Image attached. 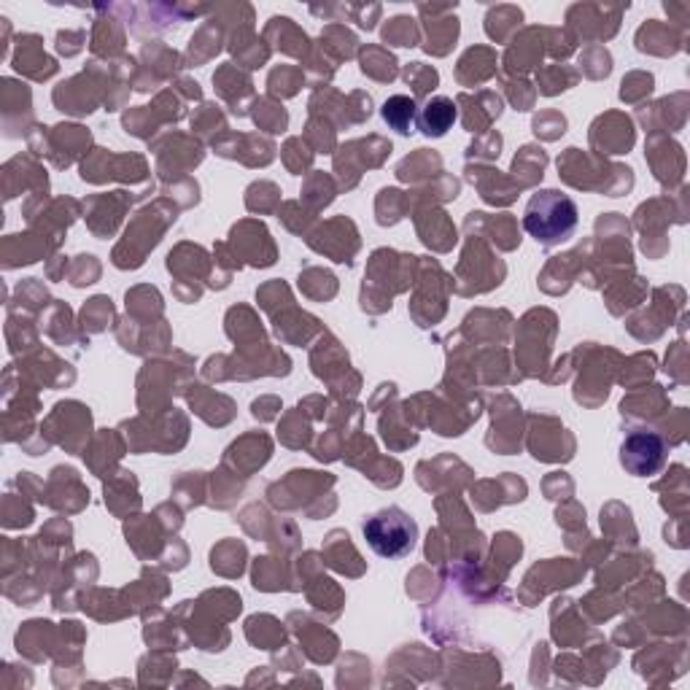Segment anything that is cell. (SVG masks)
<instances>
[{"label": "cell", "instance_id": "6da1fadb", "mask_svg": "<svg viewBox=\"0 0 690 690\" xmlns=\"http://www.w3.org/2000/svg\"><path fill=\"white\" fill-rule=\"evenodd\" d=\"M524 227L542 246H559L577 227V206L559 189H542L529 200Z\"/></svg>", "mask_w": 690, "mask_h": 690}, {"label": "cell", "instance_id": "7a4b0ae2", "mask_svg": "<svg viewBox=\"0 0 690 690\" xmlns=\"http://www.w3.org/2000/svg\"><path fill=\"white\" fill-rule=\"evenodd\" d=\"M364 539L384 559H402L416 548L419 526L405 510L386 507L364 521Z\"/></svg>", "mask_w": 690, "mask_h": 690}, {"label": "cell", "instance_id": "3957f363", "mask_svg": "<svg viewBox=\"0 0 690 690\" xmlns=\"http://www.w3.org/2000/svg\"><path fill=\"white\" fill-rule=\"evenodd\" d=\"M620 461L634 475H653L664 464V445L655 434L634 432L620 448Z\"/></svg>", "mask_w": 690, "mask_h": 690}, {"label": "cell", "instance_id": "277c9868", "mask_svg": "<svg viewBox=\"0 0 690 690\" xmlns=\"http://www.w3.org/2000/svg\"><path fill=\"white\" fill-rule=\"evenodd\" d=\"M454 119H456V106H454V103H451L448 97H434V101H429L426 106L421 108L416 127H419L423 136L440 138V136H445V132L451 130Z\"/></svg>", "mask_w": 690, "mask_h": 690}, {"label": "cell", "instance_id": "5b68a950", "mask_svg": "<svg viewBox=\"0 0 690 690\" xmlns=\"http://www.w3.org/2000/svg\"><path fill=\"white\" fill-rule=\"evenodd\" d=\"M384 121L391 130L402 132V136H410L416 130V121H419V108H416L413 97L405 95H394L384 103Z\"/></svg>", "mask_w": 690, "mask_h": 690}]
</instances>
